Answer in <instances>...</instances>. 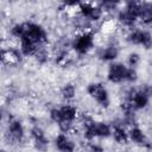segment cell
<instances>
[{
  "label": "cell",
  "instance_id": "20",
  "mask_svg": "<svg viewBox=\"0 0 152 152\" xmlns=\"http://www.w3.org/2000/svg\"><path fill=\"white\" fill-rule=\"evenodd\" d=\"M97 5L101 7V10L103 11V13H118V11L120 10V4L119 2H114V1H101L97 2Z\"/></svg>",
  "mask_w": 152,
  "mask_h": 152
},
{
  "label": "cell",
  "instance_id": "23",
  "mask_svg": "<svg viewBox=\"0 0 152 152\" xmlns=\"http://www.w3.org/2000/svg\"><path fill=\"white\" fill-rule=\"evenodd\" d=\"M122 152H133V151H128V150H127V151H122Z\"/></svg>",
  "mask_w": 152,
  "mask_h": 152
},
{
  "label": "cell",
  "instance_id": "6",
  "mask_svg": "<svg viewBox=\"0 0 152 152\" xmlns=\"http://www.w3.org/2000/svg\"><path fill=\"white\" fill-rule=\"evenodd\" d=\"M124 100L128 101L135 112L138 110H142L145 108H147V106L150 104L151 97L150 95L142 89V87L140 88H135V87H131L125 91L124 95Z\"/></svg>",
  "mask_w": 152,
  "mask_h": 152
},
{
  "label": "cell",
  "instance_id": "21",
  "mask_svg": "<svg viewBox=\"0 0 152 152\" xmlns=\"http://www.w3.org/2000/svg\"><path fill=\"white\" fill-rule=\"evenodd\" d=\"M140 62H141V56H140V53L139 52H137V51H132V52H129L127 56H126V65L127 66H129V68H134V69H137V66L140 64Z\"/></svg>",
  "mask_w": 152,
  "mask_h": 152
},
{
  "label": "cell",
  "instance_id": "22",
  "mask_svg": "<svg viewBox=\"0 0 152 152\" xmlns=\"http://www.w3.org/2000/svg\"><path fill=\"white\" fill-rule=\"evenodd\" d=\"M138 78H139L138 70H137V69H134V68H129V66H128V72H127L126 83H129V84H135V83L138 82Z\"/></svg>",
  "mask_w": 152,
  "mask_h": 152
},
{
  "label": "cell",
  "instance_id": "18",
  "mask_svg": "<svg viewBox=\"0 0 152 152\" xmlns=\"http://www.w3.org/2000/svg\"><path fill=\"white\" fill-rule=\"evenodd\" d=\"M59 94L65 103H71L77 95V88L72 82H66L62 86Z\"/></svg>",
  "mask_w": 152,
  "mask_h": 152
},
{
  "label": "cell",
  "instance_id": "12",
  "mask_svg": "<svg viewBox=\"0 0 152 152\" xmlns=\"http://www.w3.org/2000/svg\"><path fill=\"white\" fill-rule=\"evenodd\" d=\"M1 62L2 64H7V65H14L18 64L23 61L24 56L21 53V51L19 50L18 46H13V45H8V46H2L1 48Z\"/></svg>",
  "mask_w": 152,
  "mask_h": 152
},
{
  "label": "cell",
  "instance_id": "15",
  "mask_svg": "<svg viewBox=\"0 0 152 152\" xmlns=\"http://www.w3.org/2000/svg\"><path fill=\"white\" fill-rule=\"evenodd\" d=\"M112 138L118 145H127L129 141L128 129L120 121L112 124Z\"/></svg>",
  "mask_w": 152,
  "mask_h": 152
},
{
  "label": "cell",
  "instance_id": "10",
  "mask_svg": "<svg viewBox=\"0 0 152 152\" xmlns=\"http://www.w3.org/2000/svg\"><path fill=\"white\" fill-rule=\"evenodd\" d=\"M30 138L32 140L33 148L38 152L48 151L50 146V139L46 135V132L39 125H34L30 128Z\"/></svg>",
  "mask_w": 152,
  "mask_h": 152
},
{
  "label": "cell",
  "instance_id": "16",
  "mask_svg": "<svg viewBox=\"0 0 152 152\" xmlns=\"http://www.w3.org/2000/svg\"><path fill=\"white\" fill-rule=\"evenodd\" d=\"M59 110H61V115H62V121L61 122H71V124H75V121L80 119L78 109L72 103H63L62 106H59Z\"/></svg>",
  "mask_w": 152,
  "mask_h": 152
},
{
  "label": "cell",
  "instance_id": "9",
  "mask_svg": "<svg viewBox=\"0 0 152 152\" xmlns=\"http://www.w3.org/2000/svg\"><path fill=\"white\" fill-rule=\"evenodd\" d=\"M77 13L84 19H87L89 23H91L93 25L99 23L104 15L101 7L97 4H91V2H80L77 7Z\"/></svg>",
  "mask_w": 152,
  "mask_h": 152
},
{
  "label": "cell",
  "instance_id": "3",
  "mask_svg": "<svg viewBox=\"0 0 152 152\" xmlns=\"http://www.w3.org/2000/svg\"><path fill=\"white\" fill-rule=\"evenodd\" d=\"M70 48L77 56H87L95 48V33L93 31L77 32L70 39Z\"/></svg>",
  "mask_w": 152,
  "mask_h": 152
},
{
  "label": "cell",
  "instance_id": "17",
  "mask_svg": "<svg viewBox=\"0 0 152 152\" xmlns=\"http://www.w3.org/2000/svg\"><path fill=\"white\" fill-rule=\"evenodd\" d=\"M139 21L144 26H147V27L152 26V2H150V1H140Z\"/></svg>",
  "mask_w": 152,
  "mask_h": 152
},
{
  "label": "cell",
  "instance_id": "1",
  "mask_svg": "<svg viewBox=\"0 0 152 152\" xmlns=\"http://www.w3.org/2000/svg\"><path fill=\"white\" fill-rule=\"evenodd\" d=\"M139 11L140 1H126L116 13V20L119 25L127 30V32L135 28V25L139 21Z\"/></svg>",
  "mask_w": 152,
  "mask_h": 152
},
{
  "label": "cell",
  "instance_id": "7",
  "mask_svg": "<svg viewBox=\"0 0 152 152\" xmlns=\"http://www.w3.org/2000/svg\"><path fill=\"white\" fill-rule=\"evenodd\" d=\"M126 42L131 45L141 46L144 50L152 49V32L147 28L135 27L126 33Z\"/></svg>",
  "mask_w": 152,
  "mask_h": 152
},
{
  "label": "cell",
  "instance_id": "19",
  "mask_svg": "<svg viewBox=\"0 0 152 152\" xmlns=\"http://www.w3.org/2000/svg\"><path fill=\"white\" fill-rule=\"evenodd\" d=\"M50 57H51V52L50 50L48 49V45L46 46H40L36 53L33 55V59L39 64V65H44L46 64L49 61H50Z\"/></svg>",
  "mask_w": 152,
  "mask_h": 152
},
{
  "label": "cell",
  "instance_id": "8",
  "mask_svg": "<svg viewBox=\"0 0 152 152\" xmlns=\"http://www.w3.org/2000/svg\"><path fill=\"white\" fill-rule=\"evenodd\" d=\"M128 72V66L122 62H113L109 63L106 72V78L112 84H121L126 83Z\"/></svg>",
  "mask_w": 152,
  "mask_h": 152
},
{
  "label": "cell",
  "instance_id": "2",
  "mask_svg": "<svg viewBox=\"0 0 152 152\" xmlns=\"http://www.w3.org/2000/svg\"><path fill=\"white\" fill-rule=\"evenodd\" d=\"M23 23H24V33L20 39H26L37 46H46L49 44V33L42 24L32 20L23 21Z\"/></svg>",
  "mask_w": 152,
  "mask_h": 152
},
{
  "label": "cell",
  "instance_id": "14",
  "mask_svg": "<svg viewBox=\"0 0 152 152\" xmlns=\"http://www.w3.org/2000/svg\"><path fill=\"white\" fill-rule=\"evenodd\" d=\"M55 148L58 152H76V142L75 140L65 133H58L53 138Z\"/></svg>",
  "mask_w": 152,
  "mask_h": 152
},
{
  "label": "cell",
  "instance_id": "13",
  "mask_svg": "<svg viewBox=\"0 0 152 152\" xmlns=\"http://www.w3.org/2000/svg\"><path fill=\"white\" fill-rule=\"evenodd\" d=\"M120 55V48L115 42H109L106 46L99 49L97 51V58L102 62L113 63L118 59Z\"/></svg>",
  "mask_w": 152,
  "mask_h": 152
},
{
  "label": "cell",
  "instance_id": "4",
  "mask_svg": "<svg viewBox=\"0 0 152 152\" xmlns=\"http://www.w3.org/2000/svg\"><path fill=\"white\" fill-rule=\"evenodd\" d=\"M25 127L20 119L10 115L7 124H6V131H5V138L11 145H20L25 141Z\"/></svg>",
  "mask_w": 152,
  "mask_h": 152
},
{
  "label": "cell",
  "instance_id": "5",
  "mask_svg": "<svg viewBox=\"0 0 152 152\" xmlns=\"http://www.w3.org/2000/svg\"><path fill=\"white\" fill-rule=\"evenodd\" d=\"M86 91L88 96L101 108H109L110 107V95L107 87L101 82H90L86 87Z\"/></svg>",
  "mask_w": 152,
  "mask_h": 152
},
{
  "label": "cell",
  "instance_id": "11",
  "mask_svg": "<svg viewBox=\"0 0 152 152\" xmlns=\"http://www.w3.org/2000/svg\"><path fill=\"white\" fill-rule=\"evenodd\" d=\"M129 141L134 145L142 147L145 150H152V140L146 135V133L139 126H132L128 128Z\"/></svg>",
  "mask_w": 152,
  "mask_h": 152
}]
</instances>
